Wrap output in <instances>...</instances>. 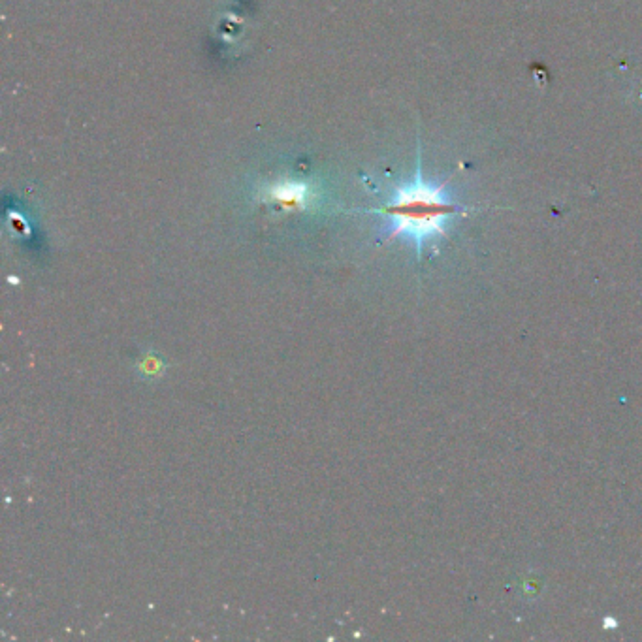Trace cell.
Segmentation results:
<instances>
[{
  "instance_id": "cell-1",
  "label": "cell",
  "mask_w": 642,
  "mask_h": 642,
  "mask_svg": "<svg viewBox=\"0 0 642 642\" xmlns=\"http://www.w3.org/2000/svg\"><path fill=\"white\" fill-rule=\"evenodd\" d=\"M450 179L452 176L441 181L439 185H432L424 179L422 176V151H420V140H418L415 179L407 185H396L392 200L383 208L368 211V213H379L386 219H390L392 228L386 236V241L405 236L415 243L417 255L420 257L422 249L428 241L435 240V238H447V223L450 219L475 209L462 206L445 194Z\"/></svg>"
}]
</instances>
